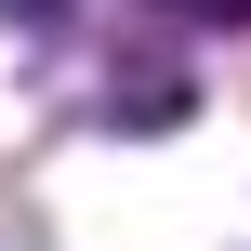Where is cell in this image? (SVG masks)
<instances>
[{"label":"cell","instance_id":"obj_1","mask_svg":"<svg viewBox=\"0 0 251 251\" xmlns=\"http://www.w3.org/2000/svg\"><path fill=\"white\" fill-rule=\"evenodd\" d=\"M185 13H251V0H185Z\"/></svg>","mask_w":251,"mask_h":251},{"label":"cell","instance_id":"obj_2","mask_svg":"<svg viewBox=\"0 0 251 251\" xmlns=\"http://www.w3.org/2000/svg\"><path fill=\"white\" fill-rule=\"evenodd\" d=\"M0 13H53V0H0Z\"/></svg>","mask_w":251,"mask_h":251}]
</instances>
